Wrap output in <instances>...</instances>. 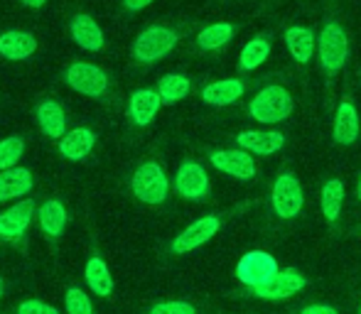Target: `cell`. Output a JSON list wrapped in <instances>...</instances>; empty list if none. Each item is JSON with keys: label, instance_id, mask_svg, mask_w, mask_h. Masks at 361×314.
Instances as JSON below:
<instances>
[{"label": "cell", "instance_id": "cell-1", "mask_svg": "<svg viewBox=\"0 0 361 314\" xmlns=\"http://www.w3.org/2000/svg\"><path fill=\"white\" fill-rule=\"evenodd\" d=\"M248 113L258 123H281V120H286L293 113V96L283 86H266L251 101Z\"/></svg>", "mask_w": 361, "mask_h": 314}, {"label": "cell", "instance_id": "cell-2", "mask_svg": "<svg viewBox=\"0 0 361 314\" xmlns=\"http://www.w3.org/2000/svg\"><path fill=\"white\" fill-rule=\"evenodd\" d=\"M281 268H278L276 258L266 251H251L238 260L236 265V277L251 290H258V287L271 285L278 277Z\"/></svg>", "mask_w": 361, "mask_h": 314}, {"label": "cell", "instance_id": "cell-3", "mask_svg": "<svg viewBox=\"0 0 361 314\" xmlns=\"http://www.w3.org/2000/svg\"><path fill=\"white\" fill-rule=\"evenodd\" d=\"M167 177L157 162H145L133 175V194L143 204H162L167 199Z\"/></svg>", "mask_w": 361, "mask_h": 314}, {"label": "cell", "instance_id": "cell-4", "mask_svg": "<svg viewBox=\"0 0 361 314\" xmlns=\"http://www.w3.org/2000/svg\"><path fill=\"white\" fill-rule=\"evenodd\" d=\"M177 44V34L170 27H160V25H152V27L143 30L135 39L133 54L138 62L152 64L157 59H162L165 54L172 52V47Z\"/></svg>", "mask_w": 361, "mask_h": 314}, {"label": "cell", "instance_id": "cell-5", "mask_svg": "<svg viewBox=\"0 0 361 314\" xmlns=\"http://www.w3.org/2000/svg\"><path fill=\"white\" fill-rule=\"evenodd\" d=\"M347 54L349 42L344 30L334 23L324 25L322 32H319V64H322L324 72H339L344 67V62H347Z\"/></svg>", "mask_w": 361, "mask_h": 314}, {"label": "cell", "instance_id": "cell-6", "mask_svg": "<svg viewBox=\"0 0 361 314\" xmlns=\"http://www.w3.org/2000/svg\"><path fill=\"white\" fill-rule=\"evenodd\" d=\"M271 201H273V209H276V214L281 216V219H295V216H300L305 196H302V187H300L298 177L290 175V172L278 175L276 184H273Z\"/></svg>", "mask_w": 361, "mask_h": 314}, {"label": "cell", "instance_id": "cell-7", "mask_svg": "<svg viewBox=\"0 0 361 314\" xmlns=\"http://www.w3.org/2000/svg\"><path fill=\"white\" fill-rule=\"evenodd\" d=\"M175 189L180 196L190 201H202L209 196V177L204 167L197 162H182L175 177Z\"/></svg>", "mask_w": 361, "mask_h": 314}, {"label": "cell", "instance_id": "cell-8", "mask_svg": "<svg viewBox=\"0 0 361 314\" xmlns=\"http://www.w3.org/2000/svg\"><path fill=\"white\" fill-rule=\"evenodd\" d=\"M67 84L84 96H101L109 89V77H106L104 69L94 67V64L74 62L67 69Z\"/></svg>", "mask_w": 361, "mask_h": 314}, {"label": "cell", "instance_id": "cell-9", "mask_svg": "<svg viewBox=\"0 0 361 314\" xmlns=\"http://www.w3.org/2000/svg\"><path fill=\"white\" fill-rule=\"evenodd\" d=\"M219 226H221V221H219L216 216H202L200 221H195L192 226H187V229L175 238L172 251L175 253H190V251H195V248L204 246L207 241H212V236H216Z\"/></svg>", "mask_w": 361, "mask_h": 314}, {"label": "cell", "instance_id": "cell-10", "mask_svg": "<svg viewBox=\"0 0 361 314\" xmlns=\"http://www.w3.org/2000/svg\"><path fill=\"white\" fill-rule=\"evenodd\" d=\"M212 165L216 170L226 172V175L236 177V180H253L256 177V160L246 150H219L212 155Z\"/></svg>", "mask_w": 361, "mask_h": 314}, {"label": "cell", "instance_id": "cell-11", "mask_svg": "<svg viewBox=\"0 0 361 314\" xmlns=\"http://www.w3.org/2000/svg\"><path fill=\"white\" fill-rule=\"evenodd\" d=\"M307 285L305 275L295 268H286V270L278 272V277L266 287H258L253 290V295L261 297V300H288V297L298 295L302 287Z\"/></svg>", "mask_w": 361, "mask_h": 314}, {"label": "cell", "instance_id": "cell-12", "mask_svg": "<svg viewBox=\"0 0 361 314\" xmlns=\"http://www.w3.org/2000/svg\"><path fill=\"white\" fill-rule=\"evenodd\" d=\"M35 216L32 201H18L15 206H10L5 214H0V238L3 241H18L20 236L27 231L30 221Z\"/></svg>", "mask_w": 361, "mask_h": 314}, {"label": "cell", "instance_id": "cell-13", "mask_svg": "<svg viewBox=\"0 0 361 314\" xmlns=\"http://www.w3.org/2000/svg\"><path fill=\"white\" fill-rule=\"evenodd\" d=\"M241 150L253 155H273L281 153L283 145H286V138L276 130H243V133L236 135Z\"/></svg>", "mask_w": 361, "mask_h": 314}, {"label": "cell", "instance_id": "cell-14", "mask_svg": "<svg viewBox=\"0 0 361 314\" xmlns=\"http://www.w3.org/2000/svg\"><path fill=\"white\" fill-rule=\"evenodd\" d=\"M35 49H37V39L32 32L8 30L0 34V57L10 59V62H23V59L32 57Z\"/></svg>", "mask_w": 361, "mask_h": 314}, {"label": "cell", "instance_id": "cell-15", "mask_svg": "<svg viewBox=\"0 0 361 314\" xmlns=\"http://www.w3.org/2000/svg\"><path fill=\"white\" fill-rule=\"evenodd\" d=\"M359 130H361V120L357 108L349 101H342L337 113H334V140L339 145H352L359 138Z\"/></svg>", "mask_w": 361, "mask_h": 314}, {"label": "cell", "instance_id": "cell-16", "mask_svg": "<svg viewBox=\"0 0 361 314\" xmlns=\"http://www.w3.org/2000/svg\"><path fill=\"white\" fill-rule=\"evenodd\" d=\"M72 37L81 49H86V52H99V49L104 47V32H101V27L96 25V20L91 18V15H84V13L74 15Z\"/></svg>", "mask_w": 361, "mask_h": 314}, {"label": "cell", "instance_id": "cell-17", "mask_svg": "<svg viewBox=\"0 0 361 314\" xmlns=\"http://www.w3.org/2000/svg\"><path fill=\"white\" fill-rule=\"evenodd\" d=\"M160 106H162V99H160V94H157V91L140 89V91H135V94L130 96L128 113H130V118H133V123L147 125V123H152V118L157 115Z\"/></svg>", "mask_w": 361, "mask_h": 314}, {"label": "cell", "instance_id": "cell-18", "mask_svg": "<svg viewBox=\"0 0 361 314\" xmlns=\"http://www.w3.org/2000/svg\"><path fill=\"white\" fill-rule=\"evenodd\" d=\"M32 189V172L25 167H13V170L0 172V204L10 199L25 196Z\"/></svg>", "mask_w": 361, "mask_h": 314}, {"label": "cell", "instance_id": "cell-19", "mask_svg": "<svg viewBox=\"0 0 361 314\" xmlns=\"http://www.w3.org/2000/svg\"><path fill=\"white\" fill-rule=\"evenodd\" d=\"M94 145H96L94 130L74 128V130H69V133L64 135L62 140H59V153L67 157V160L79 162V160H84V157L89 155L91 150H94Z\"/></svg>", "mask_w": 361, "mask_h": 314}, {"label": "cell", "instance_id": "cell-20", "mask_svg": "<svg viewBox=\"0 0 361 314\" xmlns=\"http://www.w3.org/2000/svg\"><path fill=\"white\" fill-rule=\"evenodd\" d=\"M37 123L49 138H64L67 135V118L57 101H42L37 106Z\"/></svg>", "mask_w": 361, "mask_h": 314}, {"label": "cell", "instance_id": "cell-21", "mask_svg": "<svg viewBox=\"0 0 361 314\" xmlns=\"http://www.w3.org/2000/svg\"><path fill=\"white\" fill-rule=\"evenodd\" d=\"M241 96H243V84L238 79L214 81V84L204 86V91H202V99L209 106H231V103H236Z\"/></svg>", "mask_w": 361, "mask_h": 314}, {"label": "cell", "instance_id": "cell-22", "mask_svg": "<svg viewBox=\"0 0 361 314\" xmlns=\"http://www.w3.org/2000/svg\"><path fill=\"white\" fill-rule=\"evenodd\" d=\"M286 42L288 49L293 54L295 62L300 64H307L314 54V32L310 27H302V25H295V27H288L286 32Z\"/></svg>", "mask_w": 361, "mask_h": 314}, {"label": "cell", "instance_id": "cell-23", "mask_svg": "<svg viewBox=\"0 0 361 314\" xmlns=\"http://www.w3.org/2000/svg\"><path fill=\"white\" fill-rule=\"evenodd\" d=\"M37 219H39V226L47 236H59L67 226V209L62 206V201L57 199H49L39 206L37 211Z\"/></svg>", "mask_w": 361, "mask_h": 314}, {"label": "cell", "instance_id": "cell-24", "mask_svg": "<svg viewBox=\"0 0 361 314\" xmlns=\"http://www.w3.org/2000/svg\"><path fill=\"white\" fill-rule=\"evenodd\" d=\"M86 282L94 290V295L109 297L114 292V277H111V270L101 258H91L86 263Z\"/></svg>", "mask_w": 361, "mask_h": 314}, {"label": "cell", "instance_id": "cell-25", "mask_svg": "<svg viewBox=\"0 0 361 314\" xmlns=\"http://www.w3.org/2000/svg\"><path fill=\"white\" fill-rule=\"evenodd\" d=\"M268 57H271V42H268L266 37H253L251 42L241 49L238 67H241L243 72H253V69L261 67Z\"/></svg>", "mask_w": 361, "mask_h": 314}, {"label": "cell", "instance_id": "cell-26", "mask_svg": "<svg viewBox=\"0 0 361 314\" xmlns=\"http://www.w3.org/2000/svg\"><path fill=\"white\" fill-rule=\"evenodd\" d=\"M344 204V184L339 180H329L322 187V214L327 221H337Z\"/></svg>", "mask_w": 361, "mask_h": 314}, {"label": "cell", "instance_id": "cell-27", "mask_svg": "<svg viewBox=\"0 0 361 314\" xmlns=\"http://www.w3.org/2000/svg\"><path fill=\"white\" fill-rule=\"evenodd\" d=\"M157 94H160L162 103H167V106L177 103V101H182L190 94V79H187L185 74H167V77L160 79Z\"/></svg>", "mask_w": 361, "mask_h": 314}, {"label": "cell", "instance_id": "cell-28", "mask_svg": "<svg viewBox=\"0 0 361 314\" xmlns=\"http://www.w3.org/2000/svg\"><path fill=\"white\" fill-rule=\"evenodd\" d=\"M233 37V27L228 23H216V25H209L200 32L197 42H200L202 49H219Z\"/></svg>", "mask_w": 361, "mask_h": 314}, {"label": "cell", "instance_id": "cell-29", "mask_svg": "<svg viewBox=\"0 0 361 314\" xmlns=\"http://www.w3.org/2000/svg\"><path fill=\"white\" fill-rule=\"evenodd\" d=\"M23 150H25V143H23V138H18V135L0 140V172L13 170L15 162L23 157Z\"/></svg>", "mask_w": 361, "mask_h": 314}, {"label": "cell", "instance_id": "cell-30", "mask_svg": "<svg viewBox=\"0 0 361 314\" xmlns=\"http://www.w3.org/2000/svg\"><path fill=\"white\" fill-rule=\"evenodd\" d=\"M67 314H94L89 295H84L81 290H67Z\"/></svg>", "mask_w": 361, "mask_h": 314}, {"label": "cell", "instance_id": "cell-31", "mask_svg": "<svg viewBox=\"0 0 361 314\" xmlns=\"http://www.w3.org/2000/svg\"><path fill=\"white\" fill-rule=\"evenodd\" d=\"M147 314H197V310L190 302H160Z\"/></svg>", "mask_w": 361, "mask_h": 314}, {"label": "cell", "instance_id": "cell-32", "mask_svg": "<svg viewBox=\"0 0 361 314\" xmlns=\"http://www.w3.org/2000/svg\"><path fill=\"white\" fill-rule=\"evenodd\" d=\"M18 314H59L52 305L39 300H25L23 305L18 307Z\"/></svg>", "mask_w": 361, "mask_h": 314}, {"label": "cell", "instance_id": "cell-33", "mask_svg": "<svg viewBox=\"0 0 361 314\" xmlns=\"http://www.w3.org/2000/svg\"><path fill=\"white\" fill-rule=\"evenodd\" d=\"M300 314H339V312L329 305H310V307H305Z\"/></svg>", "mask_w": 361, "mask_h": 314}, {"label": "cell", "instance_id": "cell-34", "mask_svg": "<svg viewBox=\"0 0 361 314\" xmlns=\"http://www.w3.org/2000/svg\"><path fill=\"white\" fill-rule=\"evenodd\" d=\"M152 0H123V5H126V10H143V8H147Z\"/></svg>", "mask_w": 361, "mask_h": 314}, {"label": "cell", "instance_id": "cell-35", "mask_svg": "<svg viewBox=\"0 0 361 314\" xmlns=\"http://www.w3.org/2000/svg\"><path fill=\"white\" fill-rule=\"evenodd\" d=\"M44 3L47 0H23V5H27V8H42Z\"/></svg>", "mask_w": 361, "mask_h": 314}, {"label": "cell", "instance_id": "cell-36", "mask_svg": "<svg viewBox=\"0 0 361 314\" xmlns=\"http://www.w3.org/2000/svg\"><path fill=\"white\" fill-rule=\"evenodd\" d=\"M357 196L361 199V170H359V182H357Z\"/></svg>", "mask_w": 361, "mask_h": 314}, {"label": "cell", "instance_id": "cell-37", "mask_svg": "<svg viewBox=\"0 0 361 314\" xmlns=\"http://www.w3.org/2000/svg\"><path fill=\"white\" fill-rule=\"evenodd\" d=\"M0 297H3V280H0Z\"/></svg>", "mask_w": 361, "mask_h": 314}, {"label": "cell", "instance_id": "cell-38", "mask_svg": "<svg viewBox=\"0 0 361 314\" xmlns=\"http://www.w3.org/2000/svg\"><path fill=\"white\" fill-rule=\"evenodd\" d=\"M359 314H361V305H359Z\"/></svg>", "mask_w": 361, "mask_h": 314}]
</instances>
